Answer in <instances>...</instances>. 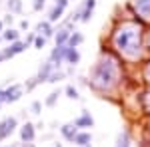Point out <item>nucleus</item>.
<instances>
[{
	"label": "nucleus",
	"mask_w": 150,
	"mask_h": 147,
	"mask_svg": "<svg viewBox=\"0 0 150 147\" xmlns=\"http://www.w3.org/2000/svg\"><path fill=\"white\" fill-rule=\"evenodd\" d=\"M144 26L138 20H124L114 28L110 36L112 48L128 62H138L144 54Z\"/></svg>",
	"instance_id": "1"
},
{
	"label": "nucleus",
	"mask_w": 150,
	"mask_h": 147,
	"mask_svg": "<svg viewBox=\"0 0 150 147\" xmlns=\"http://www.w3.org/2000/svg\"><path fill=\"white\" fill-rule=\"evenodd\" d=\"M122 78V70H120V62L116 58L108 56L102 52V56L98 58V62L90 70V82L88 86L98 93H110L118 88Z\"/></svg>",
	"instance_id": "2"
},
{
	"label": "nucleus",
	"mask_w": 150,
	"mask_h": 147,
	"mask_svg": "<svg viewBox=\"0 0 150 147\" xmlns=\"http://www.w3.org/2000/svg\"><path fill=\"white\" fill-rule=\"evenodd\" d=\"M94 8H96V0H82L80 4H78V8L70 14V22L72 24L90 22V18H92V14H94Z\"/></svg>",
	"instance_id": "3"
},
{
	"label": "nucleus",
	"mask_w": 150,
	"mask_h": 147,
	"mask_svg": "<svg viewBox=\"0 0 150 147\" xmlns=\"http://www.w3.org/2000/svg\"><path fill=\"white\" fill-rule=\"evenodd\" d=\"M130 8L136 16H140V22H150V0H130Z\"/></svg>",
	"instance_id": "4"
},
{
	"label": "nucleus",
	"mask_w": 150,
	"mask_h": 147,
	"mask_svg": "<svg viewBox=\"0 0 150 147\" xmlns=\"http://www.w3.org/2000/svg\"><path fill=\"white\" fill-rule=\"evenodd\" d=\"M16 127H18V119L10 115V117H4V119H0V141H4V139H8V137L16 131Z\"/></svg>",
	"instance_id": "5"
},
{
	"label": "nucleus",
	"mask_w": 150,
	"mask_h": 147,
	"mask_svg": "<svg viewBox=\"0 0 150 147\" xmlns=\"http://www.w3.org/2000/svg\"><path fill=\"white\" fill-rule=\"evenodd\" d=\"M24 95V86L20 84H10L8 88H4V105L6 103H16Z\"/></svg>",
	"instance_id": "6"
},
{
	"label": "nucleus",
	"mask_w": 150,
	"mask_h": 147,
	"mask_svg": "<svg viewBox=\"0 0 150 147\" xmlns=\"http://www.w3.org/2000/svg\"><path fill=\"white\" fill-rule=\"evenodd\" d=\"M66 50H68V46H66V44H56L54 48H52V52H50L48 60H50L56 68H62L64 58H66Z\"/></svg>",
	"instance_id": "7"
},
{
	"label": "nucleus",
	"mask_w": 150,
	"mask_h": 147,
	"mask_svg": "<svg viewBox=\"0 0 150 147\" xmlns=\"http://www.w3.org/2000/svg\"><path fill=\"white\" fill-rule=\"evenodd\" d=\"M72 123L76 125L78 129H84V131H88V129H92V127H94V117L90 115V111H88V109H82L80 115H78V117H76Z\"/></svg>",
	"instance_id": "8"
},
{
	"label": "nucleus",
	"mask_w": 150,
	"mask_h": 147,
	"mask_svg": "<svg viewBox=\"0 0 150 147\" xmlns=\"http://www.w3.org/2000/svg\"><path fill=\"white\" fill-rule=\"evenodd\" d=\"M2 50H4L6 60H10V58L22 54L24 50H28V46H26V42H24V40H16V42H10V44H8V48H2Z\"/></svg>",
	"instance_id": "9"
},
{
	"label": "nucleus",
	"mask_w": 150,
	"mask_h": 147,
	"mask_svg": "<svg viewBox=\"0 0 150 147\" xmlns=\"http://www.w3.org/2000/svg\"><path fill=\"white\" fill-rule=\"evenodd\" d=\"M54 70H58V68L54 66V64H52V62H50V60L42 62V66L38 68V72H36V76H34V78H36V82H38V84H46L48 76H50V74H52Z\"/></svg>",
	"instance_id": "10"
},
{
	"label": "nucleus",
	"mask_w": 150,
	"mask_h": 147,
	"mask_svg": "<svg viewBox=\"0 0 150 147\" xmlns=\"http://www.w3.org/2000/svg\"><path fill=\"white\" fill-rule=\"evenodd\" d=\"M36 137V125L26 121V123L20 125V141L22 143H32Z\"/></svg>",
	"instance_id": "11"
},
{
	"label": "nucleus",
	"mask_w": 150,
	"mask_h": 147,
	"mask_svg": "<svg viewBox=\"0 0 150 147\" xmlns=\"http://www.w3.org/2000/svg\"><path fill=\"white\" fill-rule=\"evenodd\" d=\"M34 32H36V34H42L44 38L50 40V38H54V32H56V30H54V26L48 22V20H40V22L36 24V30H34Z\"/></svg>",
	"instance_id": "12"
},
{
	"label": "nucleus",
	"mask_w": 150,
	"mask_h": 147,
	"mask_svg": "<svg viewBox=\"0 0 150 147\" xmlns=\"http://www.w3.org/2000/svg\"><path fill=\"white\" fill-rule=\"evenodd\" d=\"M64 64H68L70 68H76V66L80 64V52H78V48H68V50H66Z\"/></svg>",
	"instance_id": "13"
},
{
	"label": "nucleus",
	"mask_w": 150,
	"mask_h": 147,
	"mask_svg": "<svg viewBox=\"0 0 150 147\" xmlns=\"http://www.w3.org/2000/svg\"><path fill=\"white\" fill-rule=\"evenodd\" d=\"M74 145L78 147H84V145H92V133L90 131H84V129H80L78 133H76V137H74V141H72Z\"/></svg>",
	"instance_id": "14"
},
{
	"label": "nucleus",
	"mask_w": 150,
	"mask_h": 147,
	"mask_svg": "<svg viewBox=\"0 0 150 147\" xmlns=\"http://www.w3.org/2000/svg\"><path fill=\"white\" fill-rule=\"evenodd\" d=\"M78 131H80V129H78L74 123H64L62 127H60V135L64 137L66 141H74V137H76Z\"/></svg>",
	"instance_id": "15"
},
{
	"label": "nucleus",
	"mask_w": 150,
	"mask_h": 147,
	"mask_svg": "<svg viewBox=\"0 0 150 147\" xmlns=\"http://www.w3.org/2000/svg\"><path fill=\"white\" fill-rule=\"evenodd\" d=\"M2 42H16V40H20V30L18 28H12V26H8V28H4L2 30Z\"/></svg>",
	"instance_id": "16"
},
{
	"label": "nucleus",
	"mask_w": 150,
	"mask_h": 147,
	"mask_svg": "<svg viewBox=\"0 0 150 147\" xmlns=\"http://www.w3.org/2000/svg\"><path fill=\"white\" fill-rule=\"evenodd\" d=\"M70 32H72V28L68 26H60L56 32H54V44H66L70 38Z\"/></svg>",
	"instance_id": "17"
},
{
	"label": "nucleus",
	"mask_w": 150,
	"mask_h": 147,
	"mask_svg": "<svg viewBox=\"0 0 150 147\" xmlns=\"http://www.w3.org/2000/svg\"><path fill=\"white\" fill-rule=\"evenodd\" d=\"M82 42H84V34H82V32H76V30H72V32H70L68 42H66V46H68V48H78Z\"/></svg>",
	"instance_id": "18"
},
{
	"label": "nucleus",
	"mask_w": 150,
	"mask_h": 147,
	"mask_svg": "<svg viewBox=\"0 0 150 147\" xmlns=\"http://www.w3.org/2000/svg\"><path fill=\"white\" fill-rule=\"evenodd\" d=\"M62 14H64V10L52 4V8L48 10V16H46V20H48L50 24H54V22H60V20H62Z\"/></svg>",
	"instance_id": "19"
},
{
	"label": "nucleus",
	"mask_w": 150,
	"mask_h": 147,
	"mask_svg": "<svg viewBox=\"0 0 150 147\" xmlns=\"http://www.w3.org/2000/svg\"><path fill=\"white\" fill-rule=\"evenodd\" d=\"M66 76H68V72H62V68H58V70H54V72L48 76L46 84H58V82H62Z\"/></svg>",
	"instance_id": "20"
},
{
	"label": "nucleus",
	"mask_w": 150,
	"mask_h": 147,
	"mask_svg": "<svg viewBox=\"0 0 150 147\" xmlns=\"http://www.w3.org/2000/svg\"><path fill=\"white\" fill-rule=\"evenodd\" d=\"M6 8L10 14H22V0H6Z\"/></svg>",
	"instance_id": "21"
},
{
	"label": "nucleus",
	"mask_w": 150,
	"mask_h": 147,
	"mask_svg": "<svg viewBox=\"0 0 150 147\" xmlns=\"http://www.w3.org/2000/svg\"><path fill=\"white\" fill-rule=\"evenodd\" d=\"M64 93H66V98H68V100H74V102H76V100H80V91H78L76 86H72V84L64 88Z\"/></svg>",
	"instance_id": "22"
},
{
	"label": "nucleus",
	"mask_w": 150,
	"mask_h": 147,
	"mask_svg": "<svg viewBox=\"0 0 150 147\" xmlns=\"http://www.w3.org/2000/svg\"><path fill=\"white\" fill-rule=\"evenodd\" d=\"M58 98H60V90L50 91V93H48V98L44 100V105H46V107H54L56 102H58Z\"/></svg>",
	"instance_id": "23"
},
{
	"label": "nucleus",
	"mask_w": 150,
	"mask_h": 147,
	"mask_svg": "<svg viewBox=\"0 0 150 147\" xmlns=\"http://www.w3.org/2000/svg\"><path fill=\"white\" fill-rule=\"evenodd\" d=\"M114 147H130V137H128L126 131H122V133H118V137H116V143Z\"/></svg>",
	"instance_id": "24"
},
{
	"label": "nucleus",
	"mask_w": 150,
	"mask_h": 147,
	"mask_svg": "<svg viewBox=\"0 0 150 147\" xmlns=\"http://www.w3.org/2000/svg\"><path fill=\"white\" fill-rule=\"evenodd\" d=\"M46 44H48V38H44L42 34H36V38H34V48L36 50H42V48H46Z\"/></svg>",
	"instance_id": "25"
},
{
	"label": "nucleus",
	"mask_w": 150,
	"mask_h": 147,
	"mask_svg": "<svg viewBox=\"0 0 150 147\" xmlns=\"http://www.w3.org/2000/svg\"><path fill=\"white\" fill-rule=\"evenodd\" d=\"M142 111L150 113V88L142 93Z\"/></svg>",
	"instance_id": "26"
},
{
	"label": "nucleus",
	"mask_w": 150,
	"mask_h": 147,
	"mask_svg": "<svg viewBox=\"0 0 150 147\" xmlns=\"http://www.w3.org/2000/svg\"><path fill=\"white\" fill-rule=\"evenodd\" d=\"M30 113H34V115H40V113H42V102L34 100V102L30 103Z\"/></svg>",
	"instance_id": "27"
},
{
	"label": "nucleus",
	"mask_w": 150,
	"mask_h": 147,
	"mask_svg": "<svg viewBox=\"0 0 150 147\" xmlns=\"http://www.w3.org/2000/svg\"><path fill=\"white\" fill-rule=\"evenodd\" d=\"M46 8V0H32V10L34 12H42Z\"/></svg>",
	"instance_id": "28"
},
{
	"label": "nucleus",
	"mask_w": 150,
	"mask_h": 147,
	"mask_svg": "<svg viewBox=\"0 0 150 147\" xmlns=\"http://www.w3.org/2000/svg\"><path fill=\"white\" fill-rule=\"evenodd\" d=\"M36 86H38V82H36V78H30L28 82H26V84H24V88H26V91H32V90L36 88Z\"/></svg>",
	"instance_id": "29"
},
{
	"label": "nucleus",
	"mask_w": 150,
	"mask_h": 147,
	"mask_svg": "<svg viewBox=\"0 0 150 147\" xmlns=\"http://www.w3.org/2000/svg\"><path fill=\"white\" fill-rule=\"evenodd\" d=\"M2 22H4V26H12V24H14V14H10V12H8V14L2 18Z\"/></svg>",
	"instance_id": "30"
},
{
	"label": "nucleus",
	"mask_w": 150,
	"mask_h": 147,
	"mask_svg": "<svg viewBox=\"0 0 150 147\" xmlns=\"http://www.w3.org/2000/svg\"><path fill=\"white\" fill-rule=\"evenodd\" d=\"M70 4V0H54V6H58V8H62V10H66Z\"/></svg>",
	"instance_id": "31"
},
{
	"label": "nucleus",
	"mask_w": 150,
	"mask_h": 147,
	"mask_svg": "<svg viewBox=\"0 0 150 147\" xmlns=\"http://www.w3.org/2000/svg\"><path fill=\"white\" fill-rule=\"evenodd\" d=\"M34 38H36V32H30V34L26 36V40H24V42H26V46H28V48L34 44Z\"/></svg>",
	"instance_id": "32"
},
{
	"label": "nucleus",
	"mask_w": 150,
	"mask_h": 147,
	"mask_svg": "<svg viewBox=\"0 0 150 147\" xmlns=\"http://www.w3.org/2000/svg\"><path fill=\"white\" fill-rule=\"evenodd\" d=\"M30 28V22L24 18V20H20V24H18V30H28Z\"/></svg>",
	"instance_id": "33"
},
{
	"label": "nucleus",
	"mask_w": 150,
	"mask_h": 147,
	"mask_svg": "<svg viewBox=\"0 0 150 147\" xmlns=\"http://www.w3.org/2000/svg\"><path fill=\"white\" fill-rule=\"evenodd\" d=\"M144 78H146V82L150 84V62L144 66Z\"/></svg>",
	"instance_id": "34"
},
{
	"label": "nucleus",
	"mask_w": 150,
	"mask_h": 147,
	"mask_svg": "<svg viewBox=\"0 0 150 147\" xmlns=\"http://www.w3.org/2000/svg\"><path fill=\"white\" fill-rule=\"evenodd\" d=\"M2 105H4V88H0V109H2Z\"/></svg>",
	"instance_id": "35"
},
{
	"label": "nucleus",
	"mask_w": 150,
	"mask_h": 147,
	"mask_svg": "<svg viewBox=\"0 0 150 147\" xmlns=\"http://www.w3.org/2000/svg\"><path fill=\"white\" fill-rule=\"evenodd\" d=\"M2 62H6V56H4V50L0 48V64H2Z\"/></svg>",
	"instance_id": "36"
},
{
	"label": "nucleus",
	"mask_w": 150,
	"mask_h": 147,
	"mask_svg": "<svg viewBox=\"0 0 150 147\" xmlns=\"http://www.w3.org/2000/svg\"><path fill=\"white\" fill-rule=\"evenodd\" d=\"M144 42H146V48H148V50H150V32H148V34H146V38H144Z\"/></svg>",
	"instance_id": "37"
},
{
	"label": "nucleus",
	"mask_w": 150,
	"mask_h": 147,
	"mask_svg": "<svg viewBox=\"0 0 150 147\" xmlns=\"http://www.w3.org/2000/svg\"><path fill=\"white\" fill-rule=\"evenodd\" d=\"M22 147H36L34 143H22Z\"/></svg>",
	"instance_id": "38"
},
{
	"label": "nucleus",
	"mask_w": 150,
	"mask_h": 147,
	"mask_svg": "<svg viewBox=\"0 0 150 147\" xmlns=\"http://www.w3.org/2000/svg\"><path fill=\"white\" fill-rule=\"evenodd\" d=\"M2 30H4V22L0 20V34H2Z\"/></svg>",
	"instance_id": "39"
},
{
	"label": "nucleus",
	"mask_w": 150,
	"mask_h": 147,
	"mask_svg": "<svg viewBox=\"0 0 150 147\" xmlns=\"http://www.w3.org/2000/svg\"><path fill=\"white\" fill-rule=\"evenodd\" d=\"M0 147H16V145H0Z\"/></svg>",
	"instance_id": "40"
},
{
	"label": "nucleus",
	"mask_w": 150,
	"mask_h": 147,
	"mask_svg": "<svg viewBox=\"0 0 150 147\" xmlns=\"http://www.w3.org/2000/svg\"><path fill=\"white\" fill-rule=\"evenodd\" d=\"M0 44H2V36H0Z\"/></svg>",
	"instance_id": "41"
},
{
	"label": "nucleus",
	"mask_w": 150,
	"mask_h": 147,
	"mask_svg": "<svg viewBox=\"0 0 150 147\" xmlns=\"http://www.w3.org/2000/svg\"><path fill=\"white\" fill-rule=\"evenodd\" d=\"M84 147H92V145H84Z\"/></svg>",
	"instance_id": "42"
}]
</instances>
